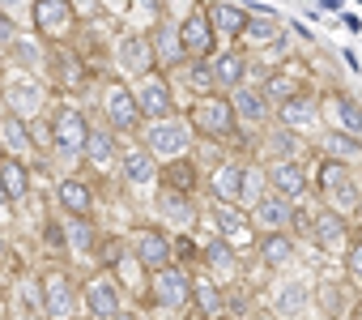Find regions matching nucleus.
Returning <instances> with one entry per match:
<instances>
[{"mask_svg": "<svg viewBox=\"0 0 362 320\" xmlns=\"http://www.w3.org/2000/svg\"><path fill=\"white\" fill-rule=\"evenodd\" d=\"M192 124H197V132H205V137H230V132L239 128V115H235V103H230L226 94L205 90V94L197 98V107H192Z\"/></svg>", "mask_w": 362, "mask_h": 320, "instance_id": "obj_1", "label": "nucleus"}, {"mask_svg": "<svg viewBox=\"0 0 362 320\" xmlns=\"http://www.w3.org/2000/svg\"><path fill=\"white\" fill-rule=\"evenodd\" d=\"M35 30L52 43H64L73 30H77V9H73V0H35Z\"/></svg>", "mask_w": 362, "mask_h": 320, "instance_id": "obj_2", "label": "nucleus"}, {"mask_svg": "<svg viewBox=\"0 0 362 320\" xmlns=\"http://www.w3.org/2000/svg\"><path fill=\"white\" fill-rule=\"evenodd\" d=\"M86 137H90V124H86V115H81L77 107L60 103V107L52 111V145H56L60 154L77 158V154H81V145H86Z\"/></svg>", "mask_w": 362, "mask_h": 320, "instance_id": "obj_3", "label": "nucleus"}, {"mask_svg": "<svg viewBox=\"0 0 362 320\" xmlns=\"http://www.w3.org/2000/svg\"><path fill=\"white\" fill-rule=\"evenodd\" d=\"M128 252H132L136 265L149 269V273L175 261L170 239H166V231H158V227H132V235H128Z\"/></svg>", "mask_w": 362, "mask_h": 320, "instance_id": "obj_4", "label": "nucleus"}, {"mask_svg": "<svg viewBox=\"0 0 362 320\" xmlns=\"http://www.w3.org/2000/svg\"><path fill=\"white\" fill-rule=\"evenodd\" d=\"M153 303L166 307V312H179V307H188L192 303V278L179 269L175 261L153 269Z\"/></svg>", "mask_w": 362, "mask_h": 320, "instance_id": "obj_5", "label": "nucleus"}, {"mask_svg": "<svg viewBox=\"0 0 362 320\" xmlns=\"http://www.w3.org/2000/svg\"><path fill=\"white\" fill-rule=\"evenodd\" d=\"M145 149L158 158V163H166V158H175V154H184L188 149V124H179L175 115L153 120V128L145 132Z\"/></svg>", "mask_w": 362, "mask_h": 320, "instance_id": "obj_6", "label": "nucleus"}, {"mask_svg": "<svg viewBox=\"0 0 362 320\" xmlns=\"http://www.w3.org/2000/svg\"><path fill=\"white\" fill-rule=\"evenodd\" d=\"M103 103H107V120H111L115 132H132L141 124V107H136V98H132V90L124 81H107Z\"/></svg>", "mask_w": 362, "mask_h": 320, "instance_id": "obj_7", "label": "nucleus"}, {"mask_svg": "<svg viewBox=\"0 0 362 320\" xmlns=\"http://www.w3.org/2000/svg\"><path fill=\"white\" fill-rule=\"evenodd\" d=\"M43 312L47 316H73L77 312V290H73V278L64 269H52L43 278Z\"/></svg>", "mask_w": 362, "mask_h": 320, "instance_id": "obj_8", "label": "nucleus"}, {"mask_svg": "<svg viewBox=\"0 0 362 320\" xmlns=\"http://www.w3.org/2000/svg\"><path fill=\"white\" fill-rule=\"evenodd\" d=\"M315 107H320V115H324L332 128H341V132H354V137L362 132V107H358L349 94H337V90H332V94H324Z\"/></svg>", "mask_w": 362, "mask_h": 320, "instance_id": "obj_9", "label": "nucleus"}, {"mask_svg": "<svg viewBox=\"0 0 362 320\" xmlns=\"http://www.w3.org/2000/svg\"><path fill=\"white\" fill-rule=\"evenodd\" d=\"M269 188L281 193L286 201H298V197H307V176L294 158H273L269 163Z\"/></svg>", "mask_w": 362, "mask_h": 320, "instance_id": "obj_10", "label": "nucleus"}, {"mask_svg": "<svg viewBox=\"0 0 362 320\" xmlns=\"http://www.w3.org/2000/svg\"><path fill=\"white\" fill-rule=\"evenodd\" d=\"M218 231H222V239L226 244H235V248H247L252 239H256V231H252V218L235 205V201H218Z\"/></svg>", "mask_w": 362, "mask_h": 320, "instance_id": "obj_11", "label": "nucleus"}, {"mask_svg": "<svg viewBox=\"0 0 362 320\" xmlns=\"http://www.w3.org/2000/svg\"><path fill=\"white\" fill-rule=\"evenodd\" d=\"M179 30V43H184V52L188 56H214V26H209V18L197 9V13H188L184 18V26H175Z\"/></svg>", "mask_w": 362, "mask_h": 320, "instance_id": "obj_12", "label": "nucleus"}, {"mask_svg": "<svg viewBox=\"0 0 362 320\" xmlns=\"http://www.w3.org/2000/svg\"><path fill=\"white\" fill-rule=\"evenodd\" d=\"M149 81L141 86V94H136V107H141V115H149V120H166V115H175V94H170V86L162 81V77H153V73H145Z\"/></svg>", "mask_w": 362, "mask_h": 320, "instance_id": "obj_13", "label": "nucleus"}, {"mask_svg": "<svg viewBox=\"0 0 362 320\" xmlns=\"http://www.w3.org/2000/svg\"><path fill=\"white\" fill-rule=\"evenodd\" d=\"M277 120H281L286 128H294V132H307V128H315V120H320V107H315V98H311L307 90H298V94L281 98V111H277Z\"/></svg>", "mask_w": 362, "mask_h": 320, "instance_id": "obj_14", "label": "nucleus"}, {"mask_svg": "<svg viewBox=\"0 0 362 320\" xmlns=\"http://www.w3.org/2000/svg\"><path fill=\"white\" fill-rule=\"evenodd\" d=\"M5 103H9L13 115L26 120V115H35V111L43 107V90H39L30 77H9V81H5Z\"/></svg>", "mask_w": 362, "mask_h": 320, "instance_id": "obj_15", "label": "nucleus"}, {"mask_svg": "<svg viewBox=\"0 0 362 320\" xmlns=\"http://www.w3.org/2000/svg\"><path fill=\"white\" fill-rule=\"evenodd\" d=\"M119 163H124L128 184H136V188H145V184H153V180H158V158H153L145 145H128V149L119 154Z\"/></svg>", "mask_w": 362, "mask_h": 320, "instance_id": "obj_16", "label": "nucleus"}, {"mask_svg": "<svg viewBox=\"0 0 362 320\" xmlns=\"http://www.w3.org/2000/svg\"><path fill=\"white\" fill-rule=\"evenodd\" d=\"M209 193L218 197V201H243V193H247V171L239 167V163H222L218 171H214V180H209Z\"/></svg>", "mask_w": 362, "mask_h": 320, "instance_id": "obj_17", "label": "nucleus"}, {"mask_svg": "<svg viewBox=\"0 0 362 320\" xmlns=\"http://www.w3.org/2000/svg\"><path fill=\"white\" fill-rule=\"evenodd\" d=\"M298 90H307V69H303L298 60H290V64L273 69V73H269V81H264V94H273L277 103H281V98H290V94H298Z\"/></svg>", "mask_w": 362, "mask_h": 320, "instance_id": "obj_18", "label": "nucleus"}, {"mask_svg": "<svg viewBox=\"0 0 362 320\" xmlns=\"http://www.w3.org/2000/svg\"><path fill=\"white\" fill-rule=\"evenodd\" d=\"M81 303H86V312H90V316H119V290H115L107 278L86 282Z\"/></svg>", "mask_w": 362, "mask_h": 320, "instance_id": "obj_19", "label": "nucleus"}, {"mask_svg": "<svg viewBox=\"0 0 362 320\" xmlns=\"http://www.w3.org/2000/svg\"><path fill=\"white\" fill-rule=\"evenodd\" d=\"M205 18H209L214 35H226V39H239V35H243V26H247V9H239V5H226V0L209 5V9H205Z\"/></svg>", "mask_w": 362, "mask_h": 320, "instance_id": "obj_20", "label": "nucleus"}, {"mask_svg": "<svg viewBox=\"0 0 362 320\" xmlns=\"http://www.w3.org/2000/svg\"><path fill=\"white\" fill-rule=\"evenodd\" d=\"M115 56H119V69H124V73H132V77L153 73V47H149L145 39H136V35H132V39H124Z\"/></svg>", "mask_w": 362, "mask_h": 320, "instance_id": "obj_21", "label": "nucleus"}, {"mask_svg": "<svg viewBox=\"0 0 362 320\" xmlns=\"http://www.w3.org/2000/svg\"><path fill=\"white\" fill-rule=\"evenodd\" d=\"M52 73H56V86L60 90H86V81H90V69L73 52H64V47L52 56Z\"/></svg>", "mask_w": 362, "mask_h": 320, "instance_id": "obj_22", "label": "nucleus"}, {"mask_svg": "<svg viewBox=\"0 0 362 320\" xmlns=\"http://www.w3.org/2000/svg\"><path fill=\"white\" fill-rule=\"evenodd\" d=\"M149 47H153V64H162V69H175V64L188 60V52H184V43H179V30L175 26H158Z\"/></svg>", "mask_w": 362, "mask_h": 320, "instance_id": "obj_23", "label": "nucleus"}, {"mask_svg": "<svg viewBox=\"0 0 362 320\" xmlns=\"http://www.w3.org/2000/svg\"><path fill=\"white\" fill-rule=\"evenodd\" d=\"M345 239H349L345 218H341L337 210H320V214H315V244H320L324 252H337V248H345Z\"/></svg>", "mask_w": 362, "mask_h": 320, "instance_id": "obj_24", "label": "nucleus"}, {"mask_svg": "<svg viewBox=\"0 0 362 320\" xmlns=\"http://www.w3.org/2000/svg\"><path fill=\"white\" fill-rule=\"evenodd\" d=\"M197 180H201V171H197V163L192 158H184V154H175V158H166V171H162V184L166 188H179V193H197Z\"/></svg>", "mask_w": 362, "mask_h": 320, "instance_id": "obj_25", "label": "nucleus"}, {"mask_svg": "<svg viewBox=\"0 0 362 320\" xmlns=\"http://www.w3.org/2000/svg\"><path fill=\"white\" fill-rule=\"evenodd\" d=\"M56 201H60L64 214H90L94 210V193H90L86 180H60L56 184Z\"/></svg>", "mask_w": 362, "mask_h": 320, "instance_id": "obj_26", "label": "nucleus"}, {"mask_svg": "<svg viewBox=\"0 0 362 320\" xmlns=\"http://www.w3.org/2000/svg\"><path fill=\"white\" fill-rule=\"evenodd\" d=\"M201 261H205L218 278H235V273H239V248H235V244H226V239L205 244V248H201Z\"/></svg>", "mask_w": 362, "mask_h": 320, "instance_id": "obj_27", "label": "nucleus"}, {"mask_svg": "<svg viewBox=\"0 0 362 320\" xmlns=\"http://www.w3.org/2000/svg\"><path fill=\"white\" fill-rule=\"evenodd\" d=\"M0 193H5L9 201H22L26 193H30V171L18 163V158H0Z\"/></svg>", "mask_w": 362, "mask_h": 320, "instance_id": "obj_28", "label": "nucleus"}, {"mask_svg": "<svg viewBox=\"0 0 362 320\" xmlns=\"http://www.w3.org/2000/svg\"><path fill=\"white\" fill-rule=\"evenodd\" d=\"M230 103H235V115H239V120L260 124V120L269 115V94H264V90H252V86H243V81L235 86V98H230Z\"/></svg>", "mask_w": 362, "mask_h": 320, "instance_id": "obj_29", "label": "nucleus"}, {"mask_svg": "<svg viewBox=\"0 0 362 320\" xmlns=\"http://www.w3.org/2000/svg\"><path fill=\"white\" fill-rule=\"evenodd\" d=\"M256 218H260V227H264V231H281V227L290 222V201H286L281 193H273V188H269V193L256 201Z\"/></svg>", "mask_w": 362, "mask_h": 320, "instance_id": "obj_30", "label": "nucleus"}, {"mask_svg": "<svg viewBox=\"0 0 362 320\" xmlns=\"http://www.w3.org/2000/svg\"><path fill=\"white\" fill-rule=\"evenodd\" d=\"M192 303H197L201 316H222L226 312V295H222V286L214 278H197L192 282Z\"/></svg>", "mask_w": 362, "mask_h": 320, "instance_id": "obj_31", "label": "nucleus"}, {"mask_svg": "<svg viewBox=\"0 0 362 320\" xmlns=\"http://www.w3.org/2000/svg\"><path fill=\"white\" fill-rule=\"evenodd\" d=\"M260 261L273 265V269H277V265H290V261H294V239H290L286 231H269V235L260 239Z\"/></svg>", "mask_w": 362, "mask_h": 320, "instance_id": "obj_32", "label": "nucleus"}, {"mask_svg": "<svg viewBox=\"0 0 362 320\" xmlns=\"http://www.w3.org/2000/svg\"><path fill=\"white\" fill-rule=\"evenodd\" d=\"M209 64H214V81H218V86H239L243 73H247V60H243L239 52H222V56H214Z\"/></svg>", "mask_w": 362, "mask_h": 320, "instance_id": "obj_33", "label": "nucleus"}, {"mask_svg": "<svg viewBox=\"0 0 362 320\" xmlns=\"http://www.w3.org/2000/svg\"><path fill=\"white\" fill-rule=\"evenodd\" d=\"M158 205H162V214L170 218V222H179V227H188L192 222V201H188V193H179V188H162V197H158Z\"/></svg>", "mask_w": 362, "mask_h": 320, "instance_id": "obj_34", "label": "nucleus"}, {"mask_svg": "<svg viewBox=\"0 0 362 320\" xmlns=\"http://www.w3.org/2000/svg\"><path fill=\"white\" fill-rule=\"evenodd\" d=\"M0 141H5V149H18V154H26L30 149V128H26V120L22 115H0Z\"/></svg>", "mask_w": 362, "mask_h": 320, "instance_id": "obj_35", "label": "nucleus"}, {"mask_svg": "<svg viewBox=\"0 0 362 320\" xmlns=\"http://www.w3.org/2000/svg\"><path fill=\"white\" fill-rule=\"evenodd\" d=\"M69 239H73V248L77 252H94L98 248V231H94V222H90V214H69Z\"/></svg>", "mask_w": 362, "mask_h": 320, "instance_id": "obj_36", "label": "nucleus"}, {"mask_svg": "<svg viewBox=\"0 0 362 320\" xmlns=\"http://www.w3.org/2000/svg\"><path fill=\"white\" fill-rule=\"evenodd\" d=\"M81 154H86V163H90V167H111V158H115L111 132H90L86 145H81Z\"/></svg>", "mask_w": 362, "mask_h": 320, "instance_id": "obj_37", "label": "nucleus"}, {"mask_svg": "<svg viewBox=\"0 0 362 320\" xmlns=\"http://www.w3.org/2000/svg\"><path fill=\"white\" fill-rule=\"evenodd\" d=\"M328 149H332V158H341V163H349V158H362V145L354 141V132H341V128L328 132Z\"/></svg>", "mask_w": 362, "mask_h": 320, "instance_id": "obj_38", "label": "nucleus"}, {"mask_svg": "<svg viewBox=\"0 0 362 320\" xmlns=\"http://www.w3.org/2000/svg\"><path fill=\"white\" fill-rule=\"evenodd\" d=\"M341 180H349V167L341 163V158H324L320 163V171H315V184H320V193H328L332 184H341Z\"/></svg>", "mask_w": 362, "mask_h": 320, "instance_id": "obj_39", "label": "nucleus"}, {"mask_svg": "<svg viewBox=\"0 0 362 320\" xmlns=\"http://www.w3.org/2000/svg\"><path fill=\"white\" fill-rule=\"evenodd\" d=\"M264 145H269V149H273L277 158H294V154H298V132L281 124V128H277V132H273V137H269Z\"/></svg>", "mask_w": 362, "mask_h": 320, "instance_id": "obj_40", "label": "nucleus"}, {"mask_svg": "<svg viewBox=\"0 0 362 320\" xmlns=\"http://www.w3.org/2000/svg\"><path fill=\"white\" fill-rule=\"evenodd\" d=\"M324 197H328V205H337V214H349V210H358V193H354V184H349V180L332 184Z\"/></svg>", "mask_w": 362, "mask_h": 320, "instance_id": "obj_41", "label": "nucleus"}, {"mask_svg": "<svg viewBox=\"0 0 362 320\" xmlns=\"http://www.w3.org/2000/svg\"><path fill=\"white\" fill-rule=\"evenodd\" d=\"M124 252H128V239H98V248H94V256H98L103 269H115Z\"/></svg>", "mask_w": 362, "mask_h": 320, "instance_id": "obj_42", "label": "nucleus"}, {"mask_svg": "<svg viewBox=\"0 0 362 320\" xmlns=\"http://www.w3.org/2000/svg\"><path fill=\"white\" fill-rule=\"evenodd\" d=\"M303 303H307V286H303V282H290V286H286V290L277 295V312H281V316L298 312Z\"/></svg>", "mask_w": 362, "mask_h": 320, "instance_id": "obj_43", "label": "nucleus"}, {"mask_svg": "<svg viewBox=\"0 0 362 320\" xmlns=\"http://www.w3.org/2000/svg\"><path fill=\"white\" fill-rule=\"evenodd\" d=\"M345 273L362 286V239H354V244H345Z\"/></svg>", "mask_w": 362, "mask_h": 320, "instance_id": "obj_44", "label": "nucleus"}, {"mask_svg": "<svg viewBox=\"0 0 362 320\" xmlns=\"http://www.w3.org/2000/svg\"><path fill=\"white\" fill-rule=\"evenodd\" d=\"M337 303H341V290H337V286H320V307H324V312H332Z\"/></svg>", "mask_w": 362, "mask_h": 320, "instance_id": "obj_45", "label": "nucleus"}, {"mask_svg": "<svg viewBox=\"0 0 362 320\" xmlns=\"http://www.w3.org/2000/svg\"><path fill=\"white\" fill-rule=\"evenodd\" d=\"M170 252H179V256H197V244H192L188 235H179V239L170 244Z\"/></svg>", "mask_w": 362, "mask_h": 320, "instance_id": "obj_46", "label": "nucleus"}, {"mask_svg": "<svg viewBox=\"0 0 362 320\" xmlns=\"http://www.w3.org/2000/svg\"><path fill=\"white\" fill-rule=\"evenodd\" d=\"M0 43H18V35H13V22H9V13H0Z\"/></svg>", "mask_w": 362, "mask_h": 320, "instance_id": "obj_47", "label": "nucleus"}, {"mask_svg": "<svg viewBox=\"0 0 362 320\" xmlns=\"http://www.w3.org/2000/svg\"><path fill=\"white\" fill-rule=\"evenodd\" d=\"M26 5V0H0V13H18Z\"/></svg>", "mask_w": 362, "mask_h": 320, "instance_id": "obj_48", "label": "nucleus"}, {"mask_svg": "<svg viewBox=\"0 0 362 320\" xmlns=\"http://www.w3.org/2000/svg\"><path fill=\"white\" fill-rule=\"evenodd\" d=\"M9 261V244H5V235H0V265Z\"/></svg>", "mask_w": 362, "mask_h": 320, "instance_id": "obj_49", "label": "nucleus"}, {"mask_svg": "<svg viewBox=\"0 0 362 320\" xmlns=\"http://www.w3.org/2000/svg\"><path fill=\"white\" fill-rule=\"evenodd\" d=\"M354 316H362V299H358V303H354Z\"/></svg>", "mask_w": 362, "mask_h": 320, "instance_id": "obj_50", "label": "nucleus"}, {"mask_svg": "<svg viewBox=\"0 0 362 320\" xmlns=\"http://www.w3.org/2000/svg\"><path fill=\"white\" fill-rule=\"evenodd\" d=\"M0 158H5V141H0Z\"/></svg>", "mask_w": 362, "mask_h": 320, "instance_id": "obj_51", "label": "nucleus"}, {"mask_svg": "<svg viewBox=\"0 0 362 320\" xmlns=\"http://www.w3.org/2000/svg\"><path fill=\"white\" fill-rule=\"evenodd\" d=\"M358 210H362V197H358Z\"/></svg>", "mask_w": 362, "mask_h": 320, "instance_id": "obj_52", "label": "nucleus"}]
</instances>
